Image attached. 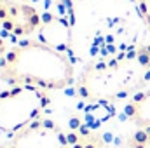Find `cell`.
Here are the masks:
<instances>
[{
    "label": "cell",
    "instance_id": "9",
    "mask_svg": "<svg viewBox=\"0 0 150 148\" xmlns=\"http://www.w3.org/2000/svg\"><path fill=\"white\" fill-rule=\"evenodd\" d=\"M5 52H7V40L4 37H0V61H2V58H4Z\"/></svg>",
    "mask_w": 150,
    "mask_h": 148
},
{
    "label": "cell",
    "instance_id": "5",
    "mask_svg": "<svg viewBox=\"0 0 150 148\" xmlns=\"http://www.w3.org/2000/svg\"><path fill=\"white\" fill-rule=\"evenodd\" d=\"M42 23V16L33 5L19 0H0V32L26 37L38 32Z\"/></svg>",
    "mask_w": 150,
    "mask_h": 148
},
{
    "label": "cell",
    "instance_id": "4",
    "mask_svg": "<svg viewBox=\"0 0 150 148\" xmlns=\"http://www.w3.org/2000/svg\"><path fill=\"white\" fill-rule=\"evenodd\" d=\"M0 148H70V141L54 122L38 118L14 132Z\"/></svg>",
    "mask_w": 150,
    "mask_h": 148
},
{
    "label": "cell",
    "instance_id": "2",
    "mask_svg": "<svg viewBox=\"0 0 150 148\" xmlns=\"http://www.w3.org/2000/svg\"><path fill=\"white\" fill-rule=\"evenodd\" d=\"M150 80V59L124 58L98 63L79 80V92L89 101H113L140 92Z\"/></svg>",
    "mask_w": 150,
    "mask_h": 148
},
{
    "label": "cell",
    "instance_id": "1",
    "mask_svg": "<svg viewBox=\"0 0 150 148\" xmlns=\"http://www.w3.org/2000/svg\"><path fill=\"white\" fill-rule=\"evenodd\" d=\"M0 77L14 85L59 91L74 84L75 70L61 51L40 40H28L7 49L0 61Z\"/></svg>",
    "mask_w": 150,
    "mask_h": 148
},
{
    "label": "cell",
    "instance_id": "8",
    "mask_svg": "<svg viewBox=\"0 0 150 148\" xmlns=\"http://www.w3.org/2000/svg\"><path fill=\"white\" fill-rule=\"evenodd\" d=\"M136 4L140 7V12H142L143 19H145V25L150 30V0H136Z\"/></svg>",
    "mask_w": 150,
    "mask_h": 148
},
{
    "label": "cell",
    "instance_id": "10",
    "mask_svg": "<svg viewBox=\"0 0 150 148\" xmlns=\"http://www.w3.org/2000/svg\"><path fill=\"white\" fill-rule=\"evenodd\" d=\"M19 2H25V4H30V5H33V4H38V2H42V0H19Z\"/></svg>",
    "mask_w": 150,
    "mask_h": 148
},
{
    "label": "cell",
    "instance_id": "6",
    "mask_svg": "<svg viewBox=\"0 0 150 148\" xmlns=\"http://www.w3.org/2000/svg\"><path fill=\"white\" fill-rule=\"evenodd\" d=\"M126 115L136 127V134L129 145L145 148L150 145V89L136 92L126 105Z\"/></svg>",
    "mask_w": 150,
    "mask_h": 148
},
{
    "label": "cell",
    "instance_id": "3",
    "mask_svg": "<svg viewBox=\"0 0 150 148\" xmlns=\"http://www.w3.org/2000/svg\"><path fill=\"white\" fill-rule=\"evenodd\" d=\"M47 92L35 85H14L0 92V132L14 134L40 118L49 106Z\"/></svg>",
    "mask_w": 150,
    "mask_h": 148
},
{
    "label": "cell",
    "instance_id": "7",
    "mask_svg": "<svg viewBox=\"0 0 150 148\" xmlns=\"http://www.w3.org/2000/svg\"><path fill=\"white\" fill-rule=\"evenodd\" d=\"M38 32H40V33H38V35H40V42H44V44H47V45L58 49V51H61V45H63V49L68 47L70 32H68L67 25H65L61 19L51 16V19L47 21V18H45Z\"/></svg>",
    "mask_w": 150,
    "mask_h": 148
}]
</instances>
